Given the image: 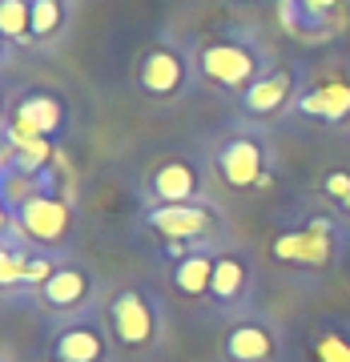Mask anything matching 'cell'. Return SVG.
<instances>
[{
    "label": "cell",
    "mask_w": 350,
    "mask_h": 362,
    "mask_svg": "<svg viewBox=\"0 0 350 362\" xmlns=\"http://www.w3.org/2000/svg\"><path fill=\"white\" fill-rule=\"evenodd\" d=\"M270 69V49L254 33H226V37H214L197 49V77L209 89L233 93V97H242Z\"/></svg>",
    "instance_id": "1"
},
{
    "label": "cell",
    "mask_w": 350,
    "mask_h": 362,
    "mask_svg": "<svg viewBox=\"0 0 350 362\" xmlns=\"http://www.w3.org/2000/svg\"><path fill=\"white\" fill-rule=\"evenodd\" d=\"M105 322H109V334L121 350L129 354H145L149 346H157V338L165 330V314H161V302H157L145 286H121L109 302H105Z\"/></svg>",
    "instance_id": "2"
},
{
    "label": "cell",
    "mask_w": 350,
    "mask_h": 362,
    "mask_svg": "<svg viewBox=\"0 0 350 362\" xmlns=\"http://www.w3.org/2000/svg\"><path fill=\"white\" fill-rule=\"evenodd\" d=\"M4 221H13L37 250L65 254L69 242H73V230H77V209H73V202H69L65 194L37 189V194L25 197L21 206L4 209Z\"/></svg>",
    "instance_id": "3"
},
{
    "label": "cell",
    "mask_w": 350,
    "mask_h": 362,
    "mask_svg": "<svg viewBox=\"0 0 350 362\" xmlns=\"http://www.w3.org/2000/svg\"><path fill=\"white\" fill-rule=\"evenodd\" d=\"M342 226L330 214H310L298 230H282L270 242V258L294 270H330L342 250Z\"/></svg>",
    "instance_id": "4"
},
{
    "label": "cell",
    "mask_w": 350,
    "mask_h": 362,
    "mask_svg": "<svg viewBox=\"0 0 350 362\" xmlns=\"http://www.w3.org/2000/svg\"><path fill=\"white\" fill-rule=\"evenodd\" d=\"M214 173L226 189H258L270 177V145L262 133L230 129L214 145Z\"/></svg>",
    "instance_id": "5"
},
{
    "label": "cell",
    "mask_w": 350,
    "mask_h": 362,
    "mask_svg": "<svg viewBox=\"0 0 350 362\" xmlns=\"http://www.w3.org/2000/svg\"><path fill=\"white\" fill-rule=\"evenodd\" d=\"M197 77V52L173 45V40H157L153 49H145L141 65H137V89L157 101H173L189 89Z\"/></svg>",
    "instance_id": "6"
},
{
    "label": "cell",
    "mask_w": 350,
    "mask_h": 362,
    "mask_svg": "<svg viewBox=\"0 0 350 362\" xmlns=\"http://www.w3.org/2000/svg\"><path fill=\"white\" fill-rule=\"evenodd\" d=\"M145 226L177 246H206L221 238V214L214 202H185V206H149L145 209Z\"/></svg>",
    "instance_id": "7"
},
{
    "label": "cell",
    "mask_w": 350,
    "mask_h": 362,
    "mask_svg": "<svg viewBox=\"0 0 350 362\" xmlns=\"http://www.w3.org/2000/svg\"><path fill=\"white\" fill-rule=\"evenodd\" d=\"M93 294H97V282H93L89 266H81V262L65 258L61 266H57V274H52L49 282L33 294V302L49 314L52 322H65V318L89 314Z\"/></svg>",
    "instance_id": "8"
},
{
    "label": "cell",
    "mask_w": 350,
    "mask_h": 362,
    "mask_svg": "<svg viewBox=\"0 0 350 362\" xmlns=\"http://www.w3.org/2000/svg\"><path fill=\"white\" fill-rule=\"evenodd\" d=\"M4 133L13 137H65L69 133V105L49 89H28L8 105L4 117Z\"/></svg>",
    "instance_id": "9"
},
{
    "label": "cell",
    "mask_w": 350,
    "mask_h": 362,
    "mask_svg": "<svg viewBox=\"0 0 350 362\" xmlns=\"http://www.w3.org/2000/svg\"><path fill=\"white\" fill-rule=\"evenodd\" d=\"M109 346H113V334H109L105 314L97 310L57 322L49 338L52 358L61 362H109Z\"/></svg>",
    "instance_id": "10"
},
{
    "label": "cell",
    "mask_w": 350,
    "mask_h": 362,
    "mask_svg": "<svg viewBox=\"0 0 350 362\" xmlns=\"http://www.w3.org/2000/svg\"><path fill=\"white\" fill-rule=\"evenodd\" d=\"M282 334L266 314H238L221 334V358L226 362H278Z\"/></svg>",
    "instance_id": "11"
},
{
    "label": "cell",
    "mask_w": 350,
    "mask_h": 362,
    "mask_svg": "<svg viewBox=\"0 0 350 362\" xmlns=\"http://www.w3.org/2000/svg\"><path fill=\"white\" fill-rule=\"evenodd\" d=\"M250 298H254V270L242 250L221 246L218 262H214V282H209L206 306H214L218 314H250Z\"/></svg>",
    "instance_id": "12"
},
{
    "label": "cell",
    "mask_w": 350,
    "mask_h": 362,
    "mask_svg": "<svg viewBox=\"0 0 350 362\" xmlns=\"http://www.w3.org/2000/svg\"><path fill=\"white\" fill-rule=\"evenodd\" d=\"M202 197H206V177H202V165L189 157H165L145 177L149 206H185V202H202Z\"/></svg>",
    "instance_id": "13"
},
{
    "label": "cell",
    "mask_w": 350,
    "mask_h": 362,
    "mask_svg": "<svg viewBox=\"0 0 350 362\" xmlns=\"http://www.w3.org/2000/svg\"><path fill=\"white\" fill-rule=\"evenodd\" d=\"M298 93H302V69L274 65L270 73H262V77L238 97V105H242V113H246L250 121H270V117L294 109Z\"/></svg>",
    "instance_id": "14"
},
{
    "label": "cell",
    "mask_w": 350,
    "mask_h": 362,
    "mask_svg": "<svg viewBox=\"0 0 350 362\" xmlns=\"http://www.w3.org/2000/svg\"><path fill=\"white\" fill-rule=\"evenodd\" d=\"M294 113L302 121H314V125H326V129H338L350 121V77L334 73V77L310 81L302 85L298 101H294Z\"/></svg>",
    "instance_id": "15"
},
{
    "label": "cell",
    "mask_w": 350,
    "mask_h": 362,
    "mask_svg": "<svg viewBox=\"0 0 350 362\" xmlns=\"http://www.w3.org/2000/svg\"><path fill=\"white\" fill-rule=\"evenodd\" d=\"M346 0H278L282 28L298 40H322L342 25Z\"/></svg>",
    "instance_id": "16"
},
{
    "label": "cell",
    "mask_w": 350,
    "mask_h": 362,
    "mask_svg": "<svg viewBox=\"0 0 350 362\" xmlns=\"http://www.w3.org/2000/svg\"><path fill=\"white\" fill-rule=\"evenodd\" d=\"M218 242H206V246H189L182 258L173 262L169 270V282L173 290L185 298V302H206L209 298V282H214V262H218Z\"/></svg>",
    "instance_id": "17"
},
{
    "label": "cell",
    "mask_w": 350,
    "mask_h": 362,
    "mask_svg": "<svg viewBox=\"0 0 350 362\" xmlns=\"http://www.w3.org/2000/svg\"><path fill=\"white\" fill-rule=\"evenodd\" d=\"M73 16V0H33V45L61 40Z\"/></svg>",
    "instance_id": "18"
},
{
    "label": "cell",
    "mask_w": 350,
    "mask_h": 362,
    "mask_svg": "<svg viewBox=\"0 0 350 362\" xmlns=\"http://www.w3.org/2000/svg\"><path fill=\"white\" fill-rule=\"evenodd\" d=\"M0 37L8 49H33V0H0Z\"/></svg>",
    "instance_id": "19"
},
{
    "label": "cell",
    "mask_w": 350,
    "mask_h": 362,
    "mask_svg": "<svg viewBox=\"0 0 350 362\" xmlns=\"http://www.w3.org/2000/svg\"><path fill=\"white\" fill-rule=\"evenodd\" d=\"M310 358L314 362H350V326L322 322L310 330Z\"/></svg>",
    "instance_id": "20"
},
{
    "label": "cell",
    "mask_w": 350,
    "mask_h": 362,
    "mask_svg": "<svg viewBox=\"0 0 350 362\" xmlns=\"http://www.w3.org/2000/svg\"><path fill=\"white\" fill-rule=\"evenodd\" d=\"M322 194L338 206V202L350 194V169H330V173L322 177Z\"/></svg>",
    "instance_id": "21"
},
{
    "label": "cell",
    "mask_w": 350,
    "mask_h": 362,
    "mask_svg": "<svg viewBox=\"0 0 350 362\" xmlns=\"http://www.w3.org/2000/svg\"><path fill=\"white\" fill-rule=\"evenodd\" d=\"M338 209H342V214H346V218H350V194L342 197V202H338Z\"/></svg>",
    "instance_id": "22"
},
{
    "label": "cell",
    "mask_w": 350,
    "mask_h": 362,
    "mask_svg": "<svg viewBox=\"0 0 350 362\" xmlns=\"http://www.w3.org/2000/svg\"><path fill=\"white\" fill-rule=\"evenodd\" d=\"M49 362H61V358H49Z\"/></svg>",
    "instance_id": "23"
}]
</instances>
